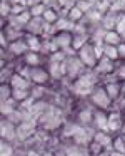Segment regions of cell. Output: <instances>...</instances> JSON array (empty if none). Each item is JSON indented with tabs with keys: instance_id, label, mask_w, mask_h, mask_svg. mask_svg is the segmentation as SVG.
<instances>
[{
	"instance_id": "obj_1",
	"label": "cell",
	"mask_w": 125,
	"mask_h": 156,
	"mask_svg": "<svg viewBox=\"0 0 125 156\" xmlns=\"http://www.w3.org/2000/svg\"><path fill=\"white\" fill-rule=\"evenodd\" d=\"M95 82H97V76H95V74H84V76H80V77L75 81V84H74L75 94H78V96L92 94Z\"/></svg>"
},
{
	"instance_id": "obj_2",
	"label": "cell",
	"mask_w": 125,
	"mask_h": 156,
	"mask_svg": "<svg viewBox=\"0 0 125 156\" xmlns=\"http://www.w3.org/2000/svg\"><path fill=\"white\" fill-rule=\"evenodd\" d=\"M90 101H92V104L94 106H97L98 109H108L112 106V98L108 96V92H107V89L105 87H97V89H94L92 91V94H90Z\"/></svg>"
},
{
	"instance_id": "obj_3",
	"label": "cell",
	"mask_w": 125,
	"mask_h": 156,
	"mask_svg": "<svg viewBox=\"0 0 125 156\" xmlns=\"http://www.w3.org/2000/svg\"><path fill=\"white\" fill-rule=\"evenodd\" d=\"M78 57L82 59V62H84L85 66H90V67H95L97 62H98V55H97V52H95L94 45L85 44L84 47L78 51Z\"/></svg>"
},
{
	"instance_id": "obj_4",
	"label": "cell",
	"mask_w": 125,
	"mask_h": 156,
	"mask_svg": "<svg viewBox=\"0 0 125 156\" xmlns=\"http://www.w3.org/2000/svg\"><path fill=\"white\" fill-rule=\"evenodd\" d=\"M0 133H2V139L4 141L10 143L17 136V124H14L8 118H4L2 119V124H0Z\"/></svg>"
},
{
	"instance_id": "obj_5",
	"label": "cell",
	"mask_w": 125,
	"mask_h": 156,
	"mask_svg": "<svg viewBox=\"0 0 125 156\" xmlns=\"http://www.w3.org/2000/svg\"><path fill=\"white\" fill-rule=\"evenodd\" d=\"M123 124H125V121L120 112L113 111L108 114V133H122Z\"/></svg>"
},
{
	"instance_id": "obj_6",
	"label": "cell",
	"mask_w": 125,
	"mask_h": 156,
	"mask_svg": "<svg viewBox=\"0 0 125 156\" xmlns=\"http://www.w3.org/2000/svg\"><path fill=\"white\" fill-rule=\"evenodd\" d=\"M95 71H97V74H104V76L112 74V72L115 71L113 61H112V59H108V57H105V55H102L100 61L97 62V66H95Z\"/></svg>"
},
{
	"instance_id": "obj_7",
	"label": "cell",
	"mask_w": 125,
	"mask_h": 156,
	"mask_svg": "<svg viewBox=\"0 0 125 156\" xmlns=\"http://www.w3.org/2000/svg\"><path fill=\"white\" fill-rule=\"evenodd\" d=\"M84 62H82V59L80 57H72L70 55V59L67 61V74L70 76V77H77L78 74H80L82 71H84Z\"/></svg>"
},
{
	"instance_id": "obj_8",
	"label": "cell",
	"mask_w": 125,
	"mask_h": 156,
	"mask_svg": "<svg viewBox=\"0 0 125 156\" xmlns=\"http://www.w3.org/2000/svg\"><path fill=\"white\" fill-rule=\"evenodd\" d=\"M48 71L42 67H32V72H30V81L35 82L37 86H44L45 82L48 81Z\"/></svg>"
},
{
	"instance_id": "obj_9",
	"label": "cell",
	"mask_w": 125,
	"mask_h": 156,
	"mask_svg": "<svg viewBox=\"0 0 125 156\" xmlns=\"http://www.w3.org/2000/svg\"><path fill=\"white\" fill-rule=\"evenodd\" d=\"M48 74H50V77L54 79H60L64 74H67V62H50V66H48Z\"/></svg>"
},
{
	"instance_id": "obj_10",
	"label": "cell",
	"mask_w": 125,
	"mask_h": 156,
	"mask_svg": "<svg viewBox=\"0 0 125 156\" xmlns=\"http://www.w3.org/2000/svg\"><path fill=\"white\" fill-rule=\"evenodd\" d=\"M10 86L14 89H30L32 87V81L27 77H24L22 74H14L10 77Z\"/></svg>"
},
{
	"instance_id": "obj_11",
	"label": "cell",
	"mask_w": 125,
	"mask_h": 156,
	"mask_svg": "<svg viewBox=\"0 0 125 156\" xmlns=\"http://www.w3.org/2000/svg\"><path fill=\"white\" fill-rule=\"evenodd\" d=\"M94 121L98 131H108V116L105 114L104 109H98L97 112H94Z\"/></svg>"
},
{
	"instance_id": "obj_12",
	"label": "cell",
	"mask_w": 125,
	"mask_h": 156,
	"mask_svg": "<svg viewBox=\"0 0 125 156\" xmlns=\"http://www.w3.org/2000/svg\"><path fill=\"white\" fill-rule=\"evenodd\" d=\"M94 139L97 143H100L105 149H110V151H112V143H113V138H112V134L108 131H98V133H95Z\"/></svg>"
},
{
	"instance_id": "obj_13",
	"label": "cell",
	"mask_w": 125,
	"mask_h": 156,
	"mask_svg": "<svg viewBox=\"0 0 125 156\" xmlns=\"http://www.w3.org/2000/svg\"><path fill=\"white\" fill-rule=\"evenodd\" d=\"M105 89H107L108 96L112 98V101H117L118 98H122V82L118 81H112L105 84Z\"/></svg>"
},
{
	"instance_id": "obj_14",
	"label": "cell",
	"mask_w": 125,
	"mask_h": 156,
	"mask_svg": "<svg viewBox=\"0 0 125 156\" xmlns=\"http://www.w3.org/2000/svg\"><path fill=\"white\" fill-rule=\"evenodd\" d=\"M72 41H74V39L70 37V34H68V32H60V34H58L57 37L54 39V42L57 44V47L64 49V51L72 45Z\"/></svg>"
},
{
	"instance_id": "obj_15",
	"label": "cell",
	"mask_w": 125,
	"mask_h": 156,
	"mask_svg": "<svg viewBox=\"0 0 125 156\" xmlns=\"http://www.w3.org/2000/svg\"><path fill=\"white\" fill-rule=\"evenodd\" d=\"M118 17H120V15L113 14V12H108L107 15H104V19H102V25H104L105 30H112L113 27H117Z\"/></svg>"
},
{
	"instance_id": "obj_16",
	"label": "cell",
	"mask_w": 125,
	"mask_h": 156,
	"mask_svg": "<svg viewBox=\"0 0 125 156\" xmlns=\"http://www.w3.org/2000/svg\"><path fill=\"white\" fill-rule=\"evenodd\" d=\"M42 22H40V19L38 17H32V20L28 22L27 25H25V29H27L28 32H30V34H42V32H44V27H42Z\"/></svg>"
},
{
	"instance_id": "obj_17",
	"label": "cell",
	"mask_w": 125,
	"mask_h": 156,
	"mask_svg": "<svg viewBox=\"0 0 125 156\" xmlns=\"http://www.w3.org/2000/svg\"><path fill=\"white\" fill-rule=\"evenodd\" d=\"M104 42H105V44H108V45H118V44L122 42V35L118 34V32L107 30V34H105Z\"/></svg>"
},
{
	"instance_id": "obj_18",
	"label": "cell",
	"mask_w": 125,
	"mask_h": 156,
	"mask_svg": "<svg viewBox=\"0 0 125 156\" xmlns=\"http://www.w3.org/2000/svg\"><path fill=\"white\" fill-rule=\"evenodd\" d=\"M77 119H78V122H80V124H88V122L94 121V112H92V109L85 108V109H82V111L78 112Z\"/></svg>"
},
{
	"instance_id": "obj_19",
	"label": "cell",
	"mask_w": 125,
	"mask_h": 156,
	"mask_svg": "<svg viewBox=\"0 0 125 156\" xmlns=\"http://www.w3.org/2000/svg\"><path fill=\"white\" fill-rule=\"evenodd\" d=\"M28 45L25 44L24 41H15V42H12L10 45H8V51L12 52V54H15V55H20V54H24L25 52V49H27Z\"/></svg>"
},
{
	"instance_id": "obj_20",
	"label": "cell",
	"mask_w": 125,
	"mask_h": 156,
	"mask_svg": "<svg viewBox=\"0 0 125 156\" xmlns=\"http://www.w3.org/2000/svg\"><path fill=\"white\" fill-rule=\"evenodd\" d=\"M12 89H14V87H12ZM30 96H32V94L28 92V89H14V91H12V98H14L17 102L27 101Z\"/></svg>"
},
{
	"instance_id": "obj_21",
	"label": "cell",
	"mask_w": 125,
	"mask_h": 156,
	"mask_svg": "<svg viewBox=\"0 0 125 156\" xmlns=\"http://www.w3.org/2000/svg\"><path fill=\"white\" fill-rule=\"evenodd\" d=\"M15 102H17V101H15L14 98H10L8 101L2 102V116H4V118H7L8 114H12V112L17 109V108H15Z\"/></svg>"
},
{
	"instance_id": "obj_22",
	"label": "cell",
	"mask_w": 125,
	"mask_h": 156,
	"mask_svg": "<svg viewBox=\"0 0 125 156\" xmlns=\"http://www.w3.org/2000/svg\"><path fill=\"white\" fill-rule=\"evenodd\" d=\"M112 149H113V151H118V153H125V139H123V134H118V136H115V138H113Z\"/></svg>"
},
{
	"instance_id": "obj_23",
	"label": "cell",
	"mask_w": 125,
	"mask_h": 156,
	"mask_svg": "<svg viewBox=\"0 0 125 156\" xmlns=\"http://www.w3.org/2000/svg\"><path fill=\"white\" fill-rule=\"evenodd\" d=\"M57 29L60 32H68L72 29H75V25L70 19H60V20H57Z\"/></svg>"
},
{
	"instance_id": "obj_24",
	"label": "cell",
	"mask_w": 125,
	"mask_h": 156,
	"mask_svg": "<svg viewBox=\"0 0 125 156\" xmlns=\"http://www.w3.org/2000/svg\"><path fill=\"white\" fill-rule=\"evenodd\" d=\"M85 41H87V34H77L74 37V41H72V49L80 51V49L85 45Z\"/></svg>"
},
{
	"instance_id": "obj_25",
	"label": "cell",
	"mask_w": 125,
	"mask_h": 156,
	"mask_svg": "<svg viewBox=\"0 0 125 156\" xmlns=\"http://www.w3.org/2000/svg\"><path fill=\"white\" fill-rule=\"evenodd\" d=\"M104 55H105V57H108V59H112V61L118 59L117 45H108V44H105V45H104Z\"/></svg>"
},
{
	"instance_id": "obj_26",
	"label": "cell",
	"mask_w": 125,
	"mask_h": 156,
	"mask_svg": "<svg viewBox=\"0 0 125 156\" xmlns=\"http://www.w3.org/2000/svg\"><path fill=\"white\" fill-rule=\"evenodd\" d=\"M24 61H25V64L32 66V67H37L38 62H40V57H38L35 52H28V54L24 55Z\"/></svg>"
},
{
	"instance_id": "obj_27",
	"label": "cell",
	"mask_w": 125,
	"mask_h": 156,
	"mask_svg": "<svg viewBox=\"0 0 125 156\" xmlns=\"http://www.w3.org/2000/svg\"><path fill=\"white\" fill-rule=\"evenodd\" d=\"M12 86L10 82H2V96H0V99H2V102L4 101H8V99L12 98Z\"/></svg>"
},
{
	"instance_id": "obj_28",
	"label": "cell",
	"mask_w": 125,
	"mask_h": 156,
	"mask_svg": "<svg viewBox=\"0 0 125 156\" xmlns=\"http://www.w3.org/2000/svg\"><path fill=\"white\" fill-rule=\"evenodd\" d=\"M42 17H44V20L47 22V24H54V22L58 20V15L55 14V10H52V9H45Z\"/></svg>"
},
{
	"instance_id": "obj_29",
	"label": "cell",
	"mask_w": 125,
	"mask_h": 156,
	"mask_svg": "<svg viewBox=\"0 0 125 156\" xmlns=\"http://www.w3.org/2000/svg\"><path fill=\"white\" fill-rule=\"evenodd\" d=\"M110 12H113V14H120V12H125V0H112Z\"/></svg>"
},
{
	"instance_id": "obj_30",
	"label": "cell",
	"mask_w": 125,
	"mask_h": 156,
	"mask_svg": "<svg viewBox=\"0 0 125 156\" xmlns=\"http://www.w3.org/2000/svg\"><path fill=\"white\" fill-rule=\"evenodd\" d=\"M82 17H84V12H82L80 9L77 7V5L70 9V12H68V19H70L72 22H75V20H80Z\"/></svg>"
},
{
	"instance_id": "obj_31",
	"label": "cell",
	"mask_w": 125,
	"mask_h": 156,
	"mask_svg": "<svg viewBox=\"0 0 125 156\" xmlns=\"http://www.w3.org/2000/svg\"><path fill=\"white\" fill-rule=\"evenodd\" d=\"M94 4H95L94 0H78V2H77V7L85 14V12H90V7H92Z\"/></svg>"
},
{
	"instance_id": "obj_32",
	"label": "cell",
	"mask_w": 125,
	"mask_h": 156,
	"mask_svg": "<svg viewBox=\"0 0 125 156\" xmlns=\"http://www.w3.org/2000/svg\"><path fill=\"white\" fill-rule=\"evenodd\" d=\"M65 154L67 156H84V151H82V148H78V146H68V148L65 149Z\"/></svg>"
},
{
	"instance_id": "obj_33",
	"label": "cell",
	"mask_w": 125,
	"mask_h": 156,
	"mask_svg": "<svg viewBox=\"0 0 125 156\" xmlns=\"http://www.w3.org/2000/svg\"><path fill=\"white\" fill-rule=\"evenodd\" d=\"M44 12H45V5L44 4H37V5L32 7L30 14H32V17H40V15H44Z\"/></svg>"
},
{
	"instance_id": "obj_34",
	"label": "cell",
	"mask_w": 125,
	"mask_h": 156,
	"mask_svg": "<svg viewBox=\"0 0 125 156\" xmlns=\"http://www.w3.org/2000/svg\"><path fill=\"white\" fill-rule=\"evenodd\" d=\"M27 45H28V47H30L32 49V51H40V41H38V39L37 37H34V35H32V37L30 39H28V41H27Z\"/></svg>"
},
{
	"instance_id": "obj_35",
	"label": "cell",
	"mask_w": 125,
	"mask_h": 156,
	"mask_svg": "<svg viewBox=\"0 0 125 156\" xmlns=\"http://www.w3.org/2000/svg\"><path fill=\"white\" fill-rule=\"evenodd\" d=\"M65 61V51H58V52H54L50 57V62H64Z\"/></svg>"
},
{
	"instance_id": "obj_36",
	"label": "cell",
	"mask_w": 125,
	"mask_h": 156,
	"mask_svg": "<svg viewBox=\"0 0 125 156\" xmlns=\"http://www.w3.org/2000/svg\"><path fill=\"white\" fill-rule=\"evenodd\" d=\"M12 154H14V149H12L10 143L4 141L2 143V156H12Z\"/></svg>"
},
{
	"instance_id": "obj_37",
	"label": "cell",
	"mask_w": 125,
	"mask_h": 156,
	"mask_svg": "<svg viewBox=\"0 0 125 156\" xmlns=\"http://www.w3.org/2000/svg\"><path fill=\"white\" fill-rule=\"evenodd\" d=\"M8 14H12V7L7 4V2H2V15H4V17H7Z\"/></svg>"
},
{
	"instance_id": "obj_38",
	"label": "cell",
	"mask_w": 125,
	"mask_h": 156,
	"mask_svg": "<svg viewBox=\"0 0 125 156\" xmlns=\"http://www.w3.org/2000/svg\"><path fill=\"white\" fill-rule=\"evenodd\" d=\"M42 94H44V89H42V86H38V87L34 89V92H32V98H34V99H40Z\"/></svg>"
},
{
	"instance_id": "obj_39",
	"label": "cell",
	"mask_w": 125,
	"mask_h": 156,
	"mask_svg": "<svg viewBox=\"0 0 125 156\" xmlns=\"http://www.w3.org/2000/svg\"><path fill=\"white\" fill-rule=\"evenodd\" d=\"M117 51H118V57L125 59V42H120L117 45Z\"/></svg>"
},
{
	"instance_id": "obj_40",
	"label": "cell",
	"mask_w": 125,
	"mask_h": 156,
	"mask_svg": "<svg viewBox=\"0 0 125 156\" xmlns=\"http://www.w3.org/2000/svg\"><path fill=\"white\" fill-rule=\"evenodd\" d=\"M24 5H17V7H12V14H15V15H18V14H22L24 12Z\"/></svg>"
},
{
	"instance_id": "obj_41",
	"label": "cell",
	"mask_w": 125,
	"mask_h": 156,
	"mask_svg": "<svg viewBox=\"0 0 125 156\" xmlns=\"http://www.w3.org/2000/svg\"><path fill=\"white\" fill-rule=\"evenodd\" d=\"M18 35H20V32H15V30L8 32V39H10V41H12V39H15V37H18Z\"/></svg>"
},
{
	"instance_id": "obj_42",
	"label": "cell",
	"mask_w": 125,
	"mask_h": 156,
	"mask_svg": "<svg viewBox=\"0 0 125 156\" xmlns=\"http://www.w3.org/2000/svg\"><path fill=\"white\" fill-rule=\"evenodd\" d=\"M97 156H110V149H104L102 153H98Z\"/></svg>"
},
{
	"instance_id": "obj_43",
	"label": "cell",
	"mask_w": 125,
	"mask_h": 156,
	"mask_svg": "<svg viewBox=\"0 0 125 156\" xmlns=\"http://www.w3.org/2000/svg\"><path fill=\"white\" fill-rule=\"evenodd\" d=\"M110 156H125V153H118V151H113V149H112Z\"/></svg>"
},
{
	"instance_id": "obj_44",
	"label": "cell",
	"mask_w": 125,
	"mask_h": 156,
	"mask_svg": "<svg viewBox=\"0 0 125 156\" xmlns=\"http://www.w3.org/2000/svg\"><path fill=\"white\" fill-rule=\"evenodd\" d=\"M122 96H125V81L122 82Z\"/></svg>"
},
{
	"instance_id": "obj_45",
	"label": "cell",
	"mask_w": 125,
	"mask_h": 156,
	"mask_svg": "<svg viewBox=\"0 0 125 156\" xmlns=\"http://www.w3.org/2000/svg\"><path fill=\"white\" fill-rule=\"evenodd\" d=\"M44 4H52V2H55V0H42Z\"/></svg>"
},
{
	"instance_id": "obj_46",
	"label": "cell",
	"mask_w": 125,
	"mask_h": 156,
	"mask_svg": "<svg viewBox=\"0 0 125 156\" xmlns=\"http://www.w3.org/2000/svg\"><path fill=\"white\" fill-rule=\"evenodd\" d=\"M27 156H38V154H37V153H34V151H30V153H28Z\"/></svg>"
},
{
	"instance_id": "obj_47",
	"label": "cell",
	"mask_w": 125,
	"mask_h": 156,
	"mask_svg": "<svg viewBox=\"0 0 125 156\" xmlns=\"http://www.w3.org/2000/svg\"><path fill=\"white\" fill-rule=\"evenodd\" d=\"M122 134H125V124H123V129H122Z\"/></svg>"
},
{
	"instance_id": "obj_48",
	"label": "cell",
	"mask_w": 125,
	"mask_h": 156,
	"mask_svg": "<svg viewBox=\"0 0 125 156\" xmlns=\"http://www.w3.org/2000/svg\"><path fill=\"white\" fill-rule=\"evenodd\" d=\"M57 156H67V154H64V153H58V154Z\"/></svg>"
},
{
	"instance_id": "obj_49",
	"label": "cell",
	"mask_w": 125,
	"mask_h": 156,
	"mask_svg": "<svg viewBox=\"0 0 125 156\" xmlns=\"http://www.w3.org/2000/svg\"><path fill=\"white\" fill-rule=\"evenodd\" d=\"M123 139H125V134H123Z\"/></svg>"
}]
</instances>
